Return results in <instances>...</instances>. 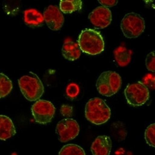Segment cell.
<instances>
[{"label": "cell", "mask_w": 155, "mask_h": 155, "mask_svg": "<svg viewBox=\"0 0 155 155\" xmlns=\"http://www.w3.org/2000/svg\"><path fill=\"white\" fill-rule=\"evenodd\" d=\"M111 110L106 102L99 97L89 99L85 107V117L91 123L99 125L110 118Z\"/></svg>", "instance_id": "cell-1"}, {"label": "cell", "mask_w": 155, "mask_h": 155, "mask_svg": "<svg viewBox=\"0 0 155 155\" xmlns=\"http://www.w3.org/2000/svg\"><path fill=\"white\" fill-rule=\"evenodd\" d=\"M78 43L84 53L96 55L104 50V41L101 33L94 29H86L81 31Z\"/></svg>", "instance_id": "cell-2"}, {"label": "cell", "mask_w": 155, "mask_h": 155, "mask_svg": "<svg viewBox=\"0 0 155 155\" xmlns=\"http://www.w3.org/2000/svg\"><path fill=\"white\" fill-rule=\"evenodd\" d=\"M18 84L22 94L29 101H37L44 94V87L42 82L38 76L32 72L21 77Z\"/></svg>", "instance_id": "cell-3"}, {"label": "cell", "mask_w": 155, "mask_h": 155, "mask_svg": "<svg viewBox=\"0 0 155 155\" xmlns=\"http://www.w3.org/2000/svg\"><path fill=\"white\" fill-rule=\"evenodd\" d=\"M122 86V78L116 72L107 71L99 76L96 82V87L99 94L110 97L117 93Z\"/></svg>", "instance_id": "cell-4"}, {"label": "cell", "mask_w": 155, "mask_h": 155, "mask_svg": "<svg viewBox=\"0 0 155 155\" xmlns=\"http://www.w3.org/2000/svg\"><path fill=\"white\" fill-rule=\"evenodd\" d=\"M120 28L125 37L137 38L145 31V20L140 15L135 12H130L123 18L120 23Z\"/></svg>", "instance_id": "cell-5"}, {"label": "cell", "mask_w": 155, "mask_h": 155, "mask_svg": "<svg viewBox=\"0 0 155 155\" xmlns=\"http://www.w3.org/2000/svg\"><path fill=\"white\" fill-rule=\"evenodd\" d=\"M124 94L128 104L134 107L143 106L150 98L149 89L141 81L128 84Z\"/></svg>", "instance_id": "cell-6"}, {"label": "cell", "mask_w": 155, "mask_h": 155, "mask_svg": "<svg viewBox=\"0 0 155 155\" xmlns=\"http://www.w3.org/2000/svg\"><path fill=\"white\" fill-rule=\"evenodd\" d=\"M31 111L36 122L46 124L52 120L55 112V107L48 101L38 100L32 105Z\"/></svg>", "instance_id": "cell-7"}, {"label": "cell", "mask_w": 155, "mask_h": 155, "mask_svg": "<svg viewBox=\"0 0 155 155\" xmlns=\"http://www.w3.org/2000/svg\"><path fill=\"white\" fill-rule=\"evenodd\" d=\"M56 133L58 135V140L62 143H66L78 135L80 126L73 119H64L58 123L56 127Z\"/></svg>", "instance_id": "cell-8"}, {"label": "cell", "mask_w": 155, "mask_h": 155, "mask_svg": "<svg viewBox=\"0 0 155 155\" xmlns=\"http://www.w3.org/2000/svg\"><path fill=\"white\" fill-rule=\"evenodd\" d=\"M88 19L94 28L104 29L111 23L112 12L108 8L99 6L89 15Z\"/></svg>", "instance_id": "cell-9"}, {"label": "cell", "mask_w": 155, "mask_h": 155, "mask_svg": "<svg viewBox=\"0 0 155 155\" xmlns=\"http://www.w3.org/2000/svg\"><path fill=\"white\" fill-rule=\"evenodd\" d=\"M45 22L49 29L52 31L60 30L64 23V17L60 8L54 5L48 6L44 11Z\"/></svg>", "instance_id": "cell-10"}, {"label": "cell", "mask_w": 155, "mask_h": 155, "mask_svg": "<svg viewBox=\"0 0 155 155\" xmlns=\"http://www.w3.org/2000/svg\"><path fill=\"white\" fill-rule=\"evenodd\" d=\"M112 149V141L107 135L97 137L93 142L91 150L93 155H109Z\"/></svg>", "instance_id": "cell-11"}, {"label": "cell", "mask_w": 155, "mask_h": 155, "mask_svg": "<svg viewBox=\"0 0 155 155\" xmlns=\"http://www.w3.org/2000/svg\"><path fill=\"white\" fill-rule=\"evenodd\" d=\"M44 21V15L35 9H28L24 11V22L29 27H41Z\"/></svg>", "instance_id": "cell-12"}, {"label": "cell", "mask_w": 155, "mask_h": 155, "mask_svg": "<svg viewBox=\"0 0 155 155\" xmlns=\"http://www.w3.org/2000/svg\"><path fill=\"white\" fill-rule=\"evenodd\" d=\"M61 53L63 57L69 61H74L78 59L81 55V49L78 42H74L70 39L64 41Z\"/></svg>", "instance_id": "cell-13"}, {"label": "cell", "mask_w": 155, "mask_h": 155, "mask_svg": "<svg viewBox=\"0 0 155 155\" xmlns=\"http://www.w3.org/2000/svg\"><path fill=\"white\" fill-rule=\"evenodd\" d=\"M16 130L11 119L6 115H0V139L6 140L15 135Z\"/></svg>", "instance_id": "cell-14"}, {"label": "cell", "mask_w": 155, "mask_h": 155, "mask_svg": "<svg viewBox=\"0 0 155 155\" xmlns=\"http://www.w3.org/2000/svg\"><path fill=\"white\" fill-rule=\"evenodd\" d=\"M114 56L119 66L124 67L130 63L132 59V51L126 47L119 46L114 50Z\"/></svg>", "instance_id": "cell-15"}, {"label": "cell", "mask_w": 155, "mask_h": 155, "mask_svg": "<svg viewBox=\"0 0 155 155\" xmlns=\"http://www.w3.org/2000/svg\"><path fill=\"white\" fill-rule=\"evenodd\" d=\"M82 5L81 0H61L60 2V9L64 14L72 13L81 10Z\"/></svg>", "instance_id": "cell-16"}, {"label": "cell", "mask_w": 155, "mask_h": 155, "mask_svg": "<svg viewBox=\"0 0 155 155\" xmlns=\"http://www.w3.org/2000/svg\"><path fill=\"white\" fill-rule=\"evenodd\" d=\"M12 89V83L9 78L3 73H0V97L8 96Z\"/></svg>", "instance_id": "cell-17"}, {"label": "cell", "mask_w": 155, "mask_h": 155, "mask_svg": "<svg viewBox=\"0 0 155 155\" xmlns=\"http://www.w3.org/2000/svg\"><path fill=\"white\" fill-rule=\"evenodd\" d=\"M58 155H86L84 150L74 144H68L62 147Z\"/></svg>", "instance_id": "cell-18"}, {"label": "cell", "mask_w": 155, "mask_h": 155, "mask_svg": "<svg viewBox=\"0 0 155 155\" xmlns=\"http://www.w3.org/2000/svg\"><path fill=\"white\" fill-rule=\"evenodd\" d=\"M112 132L114 138H117L119 141H122L127 136V131L124 125L122 123H115L112 125Z\"/></svg>", "instance_id": "cell-19"}, {"label": "cell", "mask_w": 155, "mask_h": 155, "mask_svg": "<svg viewBox=\"0 0 155 155\" xmlns=\"http://www.w3.org/2000/svg\"><path fill=\"white\" fill-rule=\"evenodd\" d=\"M145 139L149 146L155 148V123L147 128L145 132Z\"/></svg>", "instance_id": "cell-20"}, {"label": "cell", "mask_w": 155, "mask_h": 155, "mask_svg": "<svg viewBox=\"0 0 155 155\" xmlns=\"http://www.w3.org/2000/svg\"><path fill=\"white\" fill-rule=\"evenodd\" d=\"M141 82L148 89H155V73L147 74Z\"/></svg>", "instance_id": "cell-21"}, {"label": "cell", "mask_w": 155, "mask_h": 155, "mask_svg": "<svg viewBox=\"0 0 155 155\" xmlns=\"http://www.w3.org/2000/svg\"><path fill=\"white\" fill-rule=\"evenodd\" d=\"M80 93V87L77 84L72 83L69 84L66 88V94L70 99L76 98Z\"/></svg>", "instance_id": "cell-22"}, {"label": "cell", "mask_w": 155, "mask_h": 155, "mask_svg": "<svg viewBox=\"0 0 155 155\" xmlns=\"http://www.w3.org/2000/svg\"><path fill=\"white\" fill-rule=\"evenodd\" d=\"M145 64L148 71L155 72V51H153L147 55Z\"/></svg>", "instance_id": "cell-23"}, {"label": "cell", "mask_w": 155, "mask_h": 155, "mask_svg": "<svg viewBox=\"0 0 155 155\" xmlns=\"http://www.w3.org/2000/svg\"><path fill=\"white\" fill-rule=\"evenodd\" d=\"M73 108L72 106L68 105H63L60 108V113L61 114L66 117H71L73 115Z\"/></svg>", "instance_id": "cell-24"}, {"label": "cell", "mask_w": 155, "mask_h": 155, "mask_svg": "<svg viewBox=\"0 0 155 155\" xmlns=\"http://www.w3.org/2000/svg\"><path fill=\"white\" fill-rule=\"evenodd\" d=\"M99 3L104 7H113L118 3L117 0H99Z\"/></svg>", "instance_id": "cell-25"}]
</instances>
